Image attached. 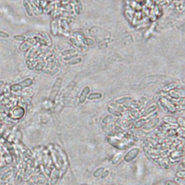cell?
Here are the masks:
<instances>
[{
	"label": "cell",
	"instance_id": "cell-13",
	"mask_svg": "<svg viewBox=\"0 0 185 185\" xmlns=\"http://www.w3.org/2000/svg\"><path fill=\"white\" fill-rule=\"evenodd\" d=\"M13 39L17 41H24L25 40V36L16 35L13 36Z\"/></svg>",
	"mask_w": 185,
	"mask_h": 185
},
{
	"label": "cell",
	"instance_id": "cell-1",
	"mask_svg": "<svg viewBox=\"0 0 185 185\" xmlns=\"http://www.w3.org/2000/svg\"><path fill=\"white\" fill-rule=\"evenodd\" d=\"M25 110L23 106L19 105H15L12 107L9 111L7 112V115L13 121H18L22 119L25 115Z\"/></svg>",
	"mask_w": 185,
	"mask_h": 185
},
{
	"label": "cell",
	"instance_id": "cell-8",
	"mask_svg": "<svg viewBox=\"0 0 185 185\" xmlns=\"http://www.w3.org/2000/svg\"><path fill=\"white\" fill-rule=\"evenodd\" d=\"M165 123L168 124V125L170 126H177V122H176V119L174 117H172V116H165L164 119Z\"/></svg>",
	"mask_w": 185,
	"mask_h": 185
},
{
	"label": "cell",
	"instance_id": "cell-5",
	"mask_svg": "<svg viewBox=\"0 0 185 185\" xmlns=\"http://www.w3.org/2000/svg\"><path fill=\"white\" fill-rule=\"evenodd\" d=\"M159 122V119L158 118L157 119H151L150 121L146 122V123L144 124V126H142L143 127L144 130H146V131H149V130L153 129L155 126L157 125V124Z\"/></svg>",
	"mask_w": 185,
	"mask_h": 185
},
{
	"label": "cell",
	"instance_id": "cell-17",
	"mask_svg": "<svg viewBox=\"0 0 185 185\" xmlns=\"http://www.w3.org/2000/svg\"><path fill=\"white\" fill-rule=\"evenodd\" d=\"M5 86V82H4V80H0V89L2 88H3Z\"/></svg>",
	"mask_w": 185,
	"mask_h": 185
},
{
	"label": "cell",
	"instance_id": "cell-10",
	"mask_svg": "<svg viewBox=\"0 0 185 185\" xmlns=\"http://www.w3.org/2000/svg\"><path fill=\"white\" fill-rule=\"evenodd\" d=\"M183 155H184L183 150H175V151H173L171 153V158H174V159H177L181 156H182Z\"/></svg>",
	"mask_w": 185,
	"mask_h": 185
},
{
	"label": "cell",
	"instance_id": "cell-7",
	"mask_svg": "<svg viewBox=\"0 0 185 185\" xmlns=\"http://www.w3.org/2000/svg\"><path fill=\"white\" fill-rule=\"evenodd\" d=\"M116 121H117V119L114 115H108L103 119V123L106 125L115 123Z\"/></svg>",
	"mask_w": 185,
	"mask_h": 185
},
{
	"label": "cell",
	"instance_id": "cell-9",
	"mask_svg": "<svg viewBox=\"0 0 185 185\" xmlns=\"http://www.w3.org/2000/svg\"><path fill=\"white\" fill-rule=\"evenodd\" d=\"M19 84L23 88H28L32 85V84H33V80H32L31 78H27V79L24 80L23 81L19 82Z\"/></svg>",
	"mask_w": 185,
	"mask_h": 185
},
{
	"label": "cell",
	"instance_id": "cell-6",
	"mask_svg": "<svg viewBox=\"0 0 185 185\" xmlns=\"http://www.w3.org/2000/svg\"><path fill=\"white\" fill-rule=\"evenodd\" d=\"M90 92V88L89 87H88V86H86L85 88H84L83 89H82L81 93H80V98H79V101L80 103H84L85 102V100L86 99V98H87L88 94Z\"/></svg>",
	"mask_w": 185,
	"mask_h": 185
},
{
	"label": "cell",
	"instance_id": "cell-3",
	"mask_svg": "<svg viewBox=\"0 0 185 185\" xmlns=\"http://www.w3.org/2000/svg\"><path fill=\"white\" fill-rule=\"evenodd\" d=\"M139 153H140V149L138 148H132L127 153H126L125 156L124 157V160H125L126 162H131L133 160L134 158H137V156H138Z\"/></svg>",
	"mask_w": 185,
	"mask_h": 185
},
{
	"label": "cell",
	"instance_id": "cell-11",
	"mask_svg": "<svg viewBox=\"0 0 185 185\" xmlns=\"http://www.w3.org/2000/svg\"><path fill=\"white\" fill-rule=\"evenodd\" d=\"M102 98V94L98 93V92H92L90 93V96H88V99L90 100H95V99H99V98Z\"/></svg>",
	"mask_w": 185,
	"mask_h": 185
},
{
	"label": "cell",
	"instance_id": "cell-14",
	"mask_svg": "<svg viewBox=\"0 0 185 185\" xmlns=\"http://www.w3.org/2000/svg\"><path fill=\"white\" fill-rule=\"evenodd\" d=\"M176 122H177V124L180 126V127L184 128V118L179 117L177 119H176Z\"/></svg>",
	"mask_w": 185,
	"mask_h": 185
},
{
	"label": "cell",
	"instance_id": "cell-16",
	"mask_svg": "<svg viewBox=\"0 0 185 185\" xmlns=\"http://www.w3.org/2000/svg\"><path fill=\"white\" fill-rule=\"evenodd\" d=\"M166 185H179L177 182H175V181H167L166 182Z\"/></svg>",
	"mask_w": 185,
	"mask_h": 185
},
{
	"label": "cell",
	"instance_id": "cell-12",
	"mask_svg": "<svg viewBox=\"0 0 185 185\" xmlns=\"http://www.w3.org/2000/svg\"><path fill=\"white\" fill-rule=\"evenodd\" d=\"M104 172V168H98V169H96L95 172L93 173V175L95 177H98V176H100L102 174H103V172Z\"/></svg>",
	"mask_w": 185,
	"mask_h": 185
},
{
	"label": "cell",
	"instance_id": "cell-2",
	"mask_svg": "<svg viewBox=\"0 0 185 185\" xmlns=\"http://www.w3.org/2000/svg\"><path fill=\"white\" fill-rule=\"evenodd\" d=\"M108 142L111 145L116 148V149L125 150L128 148L122 138H118V137H116L115 135L110 136L108 139Z\"/></svg>",
	"mask_w": 185,
	"mask_h": 185
},
{
	"label": "cell",
	"instance_id": "cell-15",
	"mask_svg": "<svg viewBox=\"0 0 185 185\" xmlns=\"http://www.w3.org/2000/svg\"><path fill=\"white\" fill-rule=\"evenodd\" d=\"M9 37V34L6 33L5 31H0V38H2V39H7Z\"/></svg>",
	"mask_w": 185,
	"mask_h": 185
},
{
	"label": "cell",
	"instance_id": "cell-4",
	"mask_svg": "<svg viewBox=\"0 0 185 185\" xmlns=\"http://www.w3.org/2000/svg\"><path fill=\"white\" fill-rule=\"evenodd\" d=\"M160 103L162 104L161 105H163V106H164L165 108H166L171 113H174L176 111V106H175L170 100L166 99V98H160Z\"/></svg>",
	"mask_w": 185,
	"mask_h": 185
}]
</instances>
